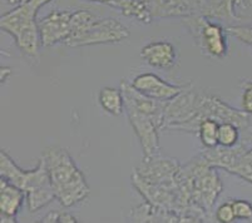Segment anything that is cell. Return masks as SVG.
I'll return each mask as SVG.
<instances>
[{
    "label": "cell",
    "mask_w": 252,
    "mask_h": 223,
    "mask_svg": "<svg viewBox=\"0 0 252 223\" xmlns=\"http://www.w3.org/2000/svg\"><path fill=\"white\" fill-rule=\"evenodd\" d=\"M42 157L47 164L56 199L63 207H72L84 201L91 193L86 177L78 168L69 152L62 147H49Z\"/></svg>",
    "instance_id": "obj_1"
},
{
    "label": "cell",
    "mask_w": 252,
    "mask_h": 223,
    "mask_svg": "<svg viewBox=\"0 0 252 223\" xmlns=\"http://www.w3.org/2000/svg\"><path fill=\"white\" fill-rule=\"evenodd\" d=\"M0 176L17 186L27 194L29 212H36L56 199L44 158H40L35 168L22 169L4 149L0 152Z\"/></svg>",
    "instance_id": "obj_2"
},
{
    "label": "cell",
    "mask_w": 252,
    "mask_h": 223,
    "mask_svg": "<svg viewBox=\"0 0 252 223\" xmlns=\"http://www.w3.org/2000/svg\"><path fill=\"white\" fill-rule=\"evenodd\" d=\"M126 25L113 18H99L88 10L73 11L72 33L64 41L68 47H88V45L119 43L129 38Z\"/></svg>",
    "instance_id": "obj_3"
},
{
    "label": "cell",
    "mask_w": 252,
    "mask_h": 223,
    "mask_svg": "<svg viewBox=\"0 0 252 223\" xmlns=\"http://www.w3.org/2000/svg\"><path fill=\"white\" fill-rule=\"evenodd\" d=\"M38 10L27 3L15 6L13 10L4 13L0 18V28L15 39L18 48L27 58L39 61L40 54V33L36 22Z\"/></svg>",
    "instance_id": "obj_4"
},
{
    "label": "cell",
    "mask_w": 252,
    "mask_h": 223,
    "mask_svg": "<svg viewBox=\"0 0 252 223\" xmlns=\"http://www.w3.org/2000/svg\"><path fill=\"white\" fill-rule=\"evenodd\" d=\"M183 24L191 32L203 54L215 59H222L227 55V31L221 24L198 14L183 18Z\"/></svg>",
    "instance_id": "obj_5"
},
{
    "label": "cell",
    "mask_w": 252,
    "mask_h": 223,
    "mask_svg": "<svg viewBox=\"0 0 252 223\" xmlns=\"http://www.w3.org/2000/svg\"><path fill=\"white\" fill-rule=\"evenodd\" d=\"M181 167L182 165L173 158L144 157L132 177L152 185H173L178 182Z\"/></svg>",
    "instance_id": "obj_6"
},
{
    "label": "cell",
    "mask_w": 252,
    "mask_h": 223,
    "mask_svg": "<svg viewBox=\"0 0 252 223\" xmlns=\"http://www.w3.org/2000/svg\"><path fill=\"white\" fill-rule=\"evenodd\" d=\"M129 123L141 142L144 157H153L159 153V135L161 127L152 117L142 113L132 105L125 104Z\"/></svg>",
    "instance_id": "obj_7"
},
{
    "label": "cell",
    "mask_w": 252,
    "mask_h": 223,
    "mask_svg": "<svg viewBox=\"0 0 252 223\" xmlns=\"http://www.w3.org/2000/svg\"><path fill=\"white\" fill-rule=\"evenodd\" d=\"M72 15L73 11L70 10H54L38 20L42 47H52L69 38L72 33Z\"/></svg>",
    "instance_id": "obj_8"
},
{
    "label": "cell",
    "mask_w": 252,
    "mask_h": 223,
    "mask_svg": "<svg viewBox=\"0 0 252 223\" xmlns=\"http://www.w3.org/2000/svg\"><path fill=\"white\" fill-rule=\"evenodd\" d=\"M132 86L144 96L157 100H171L182 93L189 84L175 86L166 82L153 73H143L137 75L132 82Z\"/></svg>",
    "instance_id": "obj_9"
},
{
    "label": "cell",
    "mask_w": 252,
    "mask_h": 223,
    "mask_svg": "<svg viewBox=\"0 0 252 223\" xmlns=\"http://www.w3.org/2000/svg\"><path fill=\"white\" fill-rule=\"evenodd\" d=\"M24 201H27V194L24 191L11 185L1 177L0 178V222H17V215Z\"/></svg>",
    "instance_id": "obj_10"
},
{
    "label": "cell",
    "mask_w": 252,
    "mask_h": 223,
    "mask_svg": "<svg viewBox=\"0 0 252 223\" xmlns=\"http://www.w3.org/2000/svg\"><path fill=\"white\" fill-rule=\"evenodd\" d=\"M141 57L153 68L171 69L176 64L177 54L172 43L166 40L152 41L141 49Z\"/></svg>",
    "instance_id": "obj_11"
},
{
    "label": "cell",
    "mask_w": 252,
    "mask_h": 223,
    "mask_svg": "<svg viewBox=\"0 0 252 223\" xmlns=\"http://www.w3.org/2000/svg\"><path fill=\"white\" fill-rule=\"evenodd\" d=\"M109 5L121 11L125 17L133 18L144 24L153 20L148 0H113Z\"/></svg>",
    "instance_id": "obj_12"
},
{
    "label": "cell",
    "mask_w": 252,
    "mask_h": 223,
    "mask_svg": "<svg viewBox=\"0 0 252 223\" xmlns=\"http://www.w3.org/2000/svg\"><path fill=\"white\" fill-rule=\"evenodd\" d=\"M132 218L136 222H182L180 216L161 210L148 202L132 210Z\"/></svg>",
    "instance_id": "obj_13"
},
{
    "label": "cell",
    "mask_w": 252,
    "mask_h": 223,
    "mask_svg": "<svg viewBox=\"0 0 252 223\" xmlns=\"http://www.w3.org/2000/svg\"><path fill=\"white\" fill-rule=\"evenodd\" d=\"M98 102L105 113L111 116H121L125 109V96L122 89L104 87L100 89Z\"/></svg>",
    "instance_id": "obj_14"
},
{
    "label": "cell",
    "mask_w": 252,
    "mask_h": 223,
    "mask_svg": "<svg viewBox=\"0 0 252 223\" xmlns=\"http://www.w3.org/2000/svg\"><path fill=\"white\" fill-rule=\"evenodd\" d=\"M220 123L212 118H206L198 126V137L205 148H214L219 146Z\"/></svg>",
    "instance_id": "obj_15"
},
{
    "label": "cell",
    "mask_w": 252,
    "mask_h": 223,
    "mask_svg": "<svg viewBox=\"0 0 252 223\" xmlns=\"http://www.w3.org/2000/svg\"><path fill=\"white\" fill-rule=\"evenodd\" d=\"M228 173H232L235 176L240 177L246 182L252 185V149L250 147L249 149L242 153L240 157L236 159L232 167L228 169Z\"/></svg>",
    "instance_id": "obj_16"
},
{
    "label": "cell",
    "mask_w": 252,
    "mask_h": 223,
    "mask_svg": "<svg viewBox=\"0 0 252 223\" xmlns=\"http://www.w3.org/2000/svg\"><path fill=\"white\" fill-rule=\"evenodd\" d=\"M240 128L232 123H220L219 146L233 147L240 141Z\"/></svg>",
    "instance_id": "obj_17"
},
{
    "label": "cell",
    "mask_w": 252,
    "mask_h": 223,
    "mask_svg": "<svg viewBox=\"0 0 252 223\" xmlns=\"http://www.w3.org/2000/svg\"><path fill=\"white\" fill-rule=\"evenodd\" d=\"M228 34L233 38L238 39L240 41L247 45H252V27L251 25H231L226 28Z\"/></svg>",
    "instance_id": "obj_18"
},
{
    "label": "cell",
    "mask_w": 252,
    "mask_h": 223,
    "mask_svg": "<svg viewBox=\"0 0 252 223\" xmlns=\"http://www.w3.org/2000/svg\"><path fill=\"white\" fill-rule=\"evenodd\" d=\"M215 220L221 223H232L235 222L236 216L233 211L232 201L222 203L215 212Z\"/></svg>",
    "instance_id": "obj_19"
},
{
    "label": "cell",
    "mask_w": 252,
    "mask_h": 223,
    "mask_svg": "<svg viewBox=\"0 0 252 223\" xmlns=\"http://www.w3.org/2000/svg\"><path fill=\"white\" fill-rule=\"evenodd\" d=\"M236 220H252V203L246 199L232 201Z\"/></svg>",
    "instance_id": "obj_20"
},
{
    "label": "cell",
    "mask_w": 252,
    "mask_h": 223,
    "mask_svg": "<svg viewBox=\"0 0 252 223\" xmlns=\"http://www.w3.org/2000/svg\"><path fill=\"white\" fill-rule=\"evenodd\" d=\"M40 222L44 223H52V222H59V223H77L78 220L73 215L68 212H57L53 211L49 212L47 216L42 218Z\"/></svg>",
    "instance_id": "obj_21"
},
{
    "label": "cell",
    "mask_w": 252,
    "mask_h": 223,
    "mask_svg": "<svg viewBox=\"0 0 252 223\" xmlns=\"http://www.w3.org/2000/svg\"><path fill=\"white\" fill-rule=\"evenodd\" d=\"M242 109L246 113L252 114V80H246L242 83Z\"/></svg>",
    "instance_id": "obj_22"
},
{
    "label": "cell",
    "mask_w": 252,
    "mask_h": 223,
    "mask_svg": "<svg viewBox=\"0 0 252 223\" xmlns=\"http://www.w3.org/2000/svg\"><path fill=\"white\" fill-rule=\"evenodd\" d=\"M11 73H13V70H11L10 66H1V68H0V80H1V84H4V83L8 80V78L11 75Z\"/></svg>",
    "instance_id": "obj_23"
},
{
    "label": "cell",
    "mask_w": 252,
    "mask_h": 223,
    "mask_svg": "<svg viewBox=\"0 0 252 223\" xmlns=\"http://www.w3.org/2000/svg\"><path fill=\"white\" fill-rule=\"evenodd\" d=\"M52 0H28V3L33 6L35 10H39L42 6L47 5L48 3H50Z\"/></svg>",
    "instance_id": "obj_24"
},
{
    "label": "cell",
    "mask_w": 252,
    "mask_h": 223,
    "mask_svg": "<svg viewBox=\"0 0 252 223\" xmlns=\"http://www.w3.org/2000/svg\"><path fill=\"white\" fill-rule=\"evenodd\" d=\"M5 1H6V3H8V4H10V5L18 6V5H22V4L27 3L28 0H5Z\"/></svg>",
    "instance_id": "obj_25"
},
{
    "label": "cell",
    "mask_w": 252,
    "mask_h": 223,
    "mask_svg": "<svg viewBox=\"0 0 252 223\" xmlns=\"http://www.w3.org/2000/svg\"><path fill=\"white\" fill-rule=\"evenodd\" d=\"M88 1H93V3H103V4H111L113 0H88Z\"/></svg>",
    "instance_id": "obj_26"
},
{
    "label": "cell",
    "mask_w": 252,
    "mask_h": 223,
    "mask_svg": "<svg viewBox=\"0 0 252 223\" xmlns=\"http://www.w3.org/2000/svg\"><path fill=\"white\" fill-rule=\"evenodd\" d=\"M251 149H252V144H251Z\"/></svg>",
    "instance_id": "obj_27"
},
{
    "label": "cell",
    "mask_w": 252,
    "mask_h": 223,
    "mask_svg": "<svg viewBox=\"0 0 252 223\" xmlns=\"http://www.w3.org/2000/svg\"><path fill=\"white\" fill-rule=\"evenodd\" d=\"M251 47H252V45H251Z\"/></svg>",
    "instance_id": "obj_28"
}]
</instances>
